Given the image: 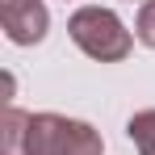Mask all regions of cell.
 <instances>
[{"mask_svg":"<svg viewBox=\"0 0 155 155\" xmlns=\"http://www.w3.org/2000/svg\"><path fill=\"white\" fill-rule=\"evenodd\" d=\"M29 117L25 109L8 105L4 117H0V155H25L29 151Z\"/></svg>","mask_w":155,"mask_h":155,"instance_id":"cell-4","label":"cell"},{"mask_svg":"<svg viewBox=\"0 0 155 155\" xmlns=\"http://www.w3.org/2000/svg\"><path fill=\"white\" fill-rule=\"evenodd\" d=\"M25 155H105V143H101V130L80 122V117L34 113Z\"/></svg>","mask_w":155,"mask_h":155,"instance_id":"cell-2","label":"cell"},{"mask_svg":"<svg viewBox=\"0 0 155 155\" xmlns=\"http://www.w3.org/2000/svg\"><path fill=\"white\" fill-rule=\"evenodd\" d=\"M126 134L138 155H155V109H138L126 122Z\"/></svg>","mask_w":155,"mask_h":155,"instance_id":"cell-5","label":"cell"},{"mask_svg":"<svg viewBox=\"0 0 155 155\" xmlns=\"http://www.w3.org/2000/svg\"><path fill=\"white\" fill-rule=\"evenodd\" d=\"M0 25L13 46H38L51 29L46 0H0Z\"/></svg>","mask_w":155,"mask_h":155,"instance_id":"cell-3","label":"cell"},{"mask_svg":"<svg viewBox=\"0 0 155 155\" xmlns=\"http://www.w3.org/2000/svg\"><path fill=\"white\" fill-rule=\"evenodd\" d=\"M67 34L80 51L97 63H122L130 51H134V38H130L126 21L105 8V4H84L67 17Z\"/></svg>","mask_w":155,"mask_h":155,"instance_id":"cell-1","label":"cell"},{"mask_svg":"<svg viewBox=\"0 0 155 155\" xmlns=\"http://www.w3.org/2000/svg\"><path fill=\"white\" fill-rule=\"evenodd\" d=\"M134 38H138L143 46H151V51H155V0H143L138 21H134Z\"/></svg>","mask_w":155,"mask_h":155,"instance_id":"cell-6","label":"cell"}]
</instances>
